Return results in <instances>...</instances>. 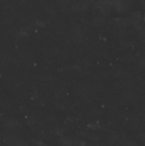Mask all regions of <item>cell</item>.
<instances>
[]
</instances>
